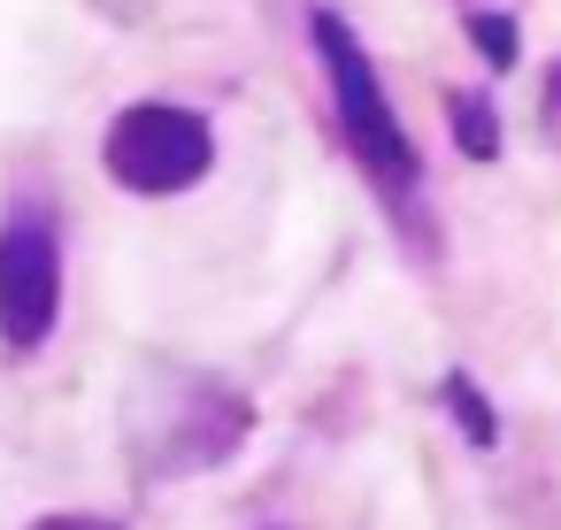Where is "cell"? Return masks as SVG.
<instances>
[{
	"label": "cell",
	"instance_id": "obj_1",
	"mask_svg": "<svg viewBox=\"0 0 561 530\" xmlns=\"http://www.w3.org/2000/svg\"><path fill=\"white\" fill-rule=\"evenodd\" d=\"M308 39H316V62H323V85H331V108H339V131H346V147H354V162L369 170V185H377L385 200L408 208L423 162H415L408 124H400L392 101H385V78H377L362 32H354L339 9H316V16H308Z\"/></svg>",
	"mask_w": 561,
	"mask_h": 530
},
{
	"label": "cell",
	"instance_id": "obj_2",
	"mask_svg": "<svg viewBox=\"0 0 561 530\" xmlns=\"http://www.w3.org/2000/svg\"><path fill=\"white\" fill-rule=\"evenodd\" d=\"M101 162L124 193L170 200V193H193L216 170V124L201 108H178V101H131L101 131Z\"/></svg>",
	"mask_w": 561,
	"mask_h": 530
},
{
	"label": "cell",
	"instance_id": "obj_3",
	"mask_svg": "<svg viewBox=\"0 0 561 530\" xmlns=\"http://www.w3.org/2000/svg\"><path fill=\"white\" fill-rule=\"evenodd\" d=\"M62 315V246L47 216H9L0 223V338L16 354L47 346Z\"/></svg>",
	"mask_w": 561,
	"mask_h": 530
},
{
	"label": "cell",
	"instance_id": "obj_4",
	"mask_svg": "<svg viewBox=\"0 0 561 530\" xmlns=\"http://www.w3.org/2000/svg\"><path fill=\"white\" fill-rule=\"evenodd\" d=\"M446 124H454V147H461L469 162H492V154H500V108H492V93L446 85Z\"/></svg>",
	"mask_w": 561,
	"mask_h": 530
},
{
	"label": "cell",
	"instance_id": "obj_5",
	"mask_svg": "<svg viewBox=\"0 0 561 530\" xmlns=\"http://www.w3.org/2000/svg\"><path fill=\"white\" fill-rule=\"evenodd\" d=\"M438 392H446V415L461 423V438H469V446H500V407H492V392H484L469 369H446V384H438Z\"/></svg>",
	"mask_w": 561,
	"mask_h": 530
},
{
	"label": "cell",
	"instance_id": "obj_6",
	"mask_svg": "<svg viewBox=\"0 0 561 530\" xmlns=\"http://www.w3.org/2000/svg\"><path fill=\"white\" fill-rule=\"evenodd\" d=\"M469 47L484 55V70H515V55H523L515 47V16L507 9H477L469 16Z\"/></svg>",
	"mask_w": 561,
	"mask_h": 530
},
{
	"label": "cell",
	"instance_id": "obj_7",
	"mask_svg": "<svg viewBox=\"0 0 561 530\" xmlns=\"http://www.w3.org/2000/svg\"><path fill=\"white\" fill-rule=\"evenodd\" d=\"M32 530H124V522H108V515H39Z\"/></svg>",
	"mask_w": 561,
	"mask_h": 530
},
{
	"label": "cell",
	"instance_id": "obj_8",
	"mask_svg": "<svg viewBox=\"0 0 561 530\" xmlns=\"http://www.w3.org/2000/svg\"><path fill=\"white\" fill-rule=\"evenodd\" d=\"M553 93H546V124H561V62H553V78H546Z\"/></svg>",
	"mask_w": 561,
	"mask_h": 530
}]
</instances>
